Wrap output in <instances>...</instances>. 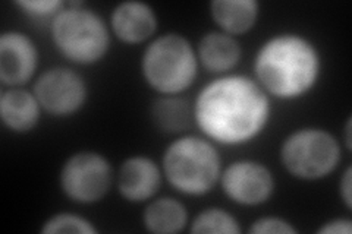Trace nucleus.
<instances>
[{
  "mask_svg": "<svg viewBox=\"0 0 352 234\" xmlns=\"http://www.w3.org/2000/svg\"><path fill=\"white\" fill-rule=\"evenodd\" d=\"M159 25L154 9L137 0L119 3L110 14V28L125 44H141L150 40Z\"/></svg>",
  "mask_w": 352,
  "mask_h": 234,
  "instance_id": "nucleus-12",
  "label": "nucleus"
},
{
  "mask_svg": "<svg viewBox=\"0 0 352 234\" xmlns=\"http://www.w3.org/2000/svg\"><path fill=\"white\" fill-rule=\"evenodd\" d=\"M15 5L30 16L53 19L66 6L62 0H18Z\"/></svg>",
  "mask_w": 352,
  "mask_h": 234,
  "instance_id": "nucleus-20",
  "label": "nucleus"
},
{
  "mask_svg": "<svg viewBox=\"0 0 352 234\" xmlns=\"http://www.w3.org/2000/svg\"><path fill=\"white\" fill-rule=\"evenodd\" d=\"M339 194L345 208L349 211L352 208V169L351 167H346L342 174V179L339 182Z\"/></svg>",
  "mask_w": 352,
  "mask_h": 234,
  "instance_id": "nucleus-23",
  "label": "nucleus"
},
{
  "mask_svg": "<svg viewBox=\"0 0 352 234\" xmlns=\"http://www.w3.org/2000/svg\"><path fill=\"white\" fill-rule=\"evenodd\" d=\"M50 37L62 58L84 66L100 62L110 47L106 21L80 2L66 5L50 21Z\"/></svg>",
  "mask_w": 352,
  "mask_h": 234,
  "instance_id": "nucleus-4",
  "label": "nucleus"
},
{
  "mask_svg": "<svg viewBox=\"0 0 352 234\" xmlns=\"http://www.w3.org/2000/svg\"><path fill=\"white\" fill-rule=\"evenodd\" d=\"M32 93L47 115L69 117L85 106L88 86L78 72L63 66H53L38 75Z\"/></svg>",
  "mask_w": 352,
  "mask_h": 234,
  "instance_id": "nucleus-8",
  "label": "nucleus"
},
{
  "mask_svg": "<svg viewBox=\"0 0 352 234\" xmlns=\"http://www.w3.org/2000/svg\"><path fill=\"white\" fill-rule=\"evenodd\" d=\"M113 183L110 161L96 151L72 154L62 164L59 186L62 194L75 204L91 205L102 200Z\"/></svg>",
  "mask_w": 352,
  "mask_h": 234,
  "instance_id": "nucleus-7",
  "label": "nucleus"
},
{
  "mask_svg": "<svg viewBox=\"0 0 352 234\" xmlns=\"http://www.w3.org/2000/svg\"><path fill=\"white\" fill-rule=\"evenodd\" d=\"M198 65L191 41L178 32H166L150 41L142 53L141 73L151 90L178 95L194 84Z\"/></svg>",
  "mask_w": 352,
  "mask_h": 234,
  "instance_id": "nucleus-5",
  "label": "nucleus"
},
{
  "mask_svg": "<svg viewBox=\"0 0 352 234\" xmlns=\"http://www.w3.org/2000/svg\"><path fill=\"white\" fill-rule=\"evenodd\" d=\"M248 231L251 234H296L298 229L282 217L264 215L252 221Z\"/></svg>",
  "mask_w": 352,
  "mask_h": 234,
  "instance_id": "nucleus-21",
  "label": "nucleus"
},
{
  "mask_svg": "<svg viewBox=\"0 0 352 234\" xmlns=\"http://www.w3.org/2000/svg\"><path fill=\"white\" fill-rule=\"evenodd\" d=\"M43 234H96L97 227L90 220L72 213H59L43 222Z\"/></svg>",
  "mask_w": 352,
  "mask_h": 234,
  "instance_id": "nucleus-19",
  "label": "nucleus"
},
{
  "mask_svg": "<svg viewBox=\"0 0 352 234\" xmlns=\"http://www.w3.org/2000/svg\"><path fill=\"white\" fill-rule=\"evenodd\" d=\"M198 63L212 73L225 75L239 63L242 49L236 37L223 31H208L198 41L195 49Z\"/></svg>",
  "mask_w": 352,
  "mask_h": 234,
  "instance_id": "nucleus-14",
  "label": "nucleus"
},
{
  "mask_svg": "<svg viewBox=\"0 0 352 234\" xmlns=\"http://www.w3.org/2000/svg\"><path fill=\"white\" fill-rule=\"evenodd\" d=\"M210 15L219 31L236 37L254 28L260 15V5L256 0H213Z\"/></svg>",
  "mask_w": 352,
  "mask_h": 234,
  "instance_id": "nucleus-15",
  "label": "nucleus"
},
{
  "mask_svg": "<svg viewBox=\"0 0 352 234\" xmlns=\"http://www.w3.org/2000/svg\"><path fill=\"white\" fill-rule=\"evenodd\" d=\"M320 234H351L352 233V220L345 217H338L332 218L326 222L323 226L317 230Z\"/></svg>",
  "mask_w": 352,
  "mask_h": 234,
  "instance_id": "nucleus-22",
  "label": "nucleus"
},
{
  "mask_svg": "<svg viewBox=\"0 0 352 234\" xmlns=\"http://www.w3.org/2000/svg\"><path fill=\"white\" fill-rule=\"evenodd\" d=\"M272 115L270 97L254 78L225 73L206 84L192 104V119L213 143L236 147L260 137Z\"/></svg>",
  "mask_w": 352,
  "mask_h": 234,
  "instance_id": "nucleus-1",
  "label": "nucleus"
},
{
  "mask_svg": "<svg viewBox=\"0 0 352 234\" xmlns=\"http://www.w3.org/2000/svg\"><path fill=\"white\" fill-rule=\"evenodd\" d=\"M150 117L153 125L163 133H182L194 120L192 106L179 95H162L151 103Z\"/></svg>",
  "mask_w": 352,
  "mask_h": 234,
  "instance_id": "nucleus-17",
  "label": "nucleus"
},
{
  "mask_svg": "<svg viewBox=\"0 0 352 234\" xmlns=\"http://www.w3.org/2000/svg\"><path fill=\"white\" fill-rule=\"evenodd\" d=\"M38 49L25 32L10 30L0 36V81L8 88L22 86L34 78Z\"/></svg>",
  "mask_w": 352,
  "mask_h": 234,
  "instance_id": "nucleus-10",
  "label": "nucleus"
},
{
  "mask_svg": "<svg viewBox=\"0 0 352 234\" xmlns=\"http://www.w3.org/2000/svg\"><path fill=\"white\" fill-rule=\"evenodd\" d=\"M190 231L194 234H239L242 229L235 215L223 208L210 207L192 220Z\"/></svg>",
  "mask_w": 352,
  "mask_h": 234,
  "instance_id": "nucleus-18",
  "label": "nucleus"
},
{
  "mask_svg": "<svg viewBox=\"0 0 352 234\" xmlns=\"http://www.w3.org/2000/svg\"><path fill=\"white\" fill-rule=\"evenodd\" d=\"M252 69L269 97L292 102L307 95L320 80L322 54L308 37L280 32L261 44Z\"/></svg>",
  "mask_w": 352,
  "mask_h": 234,
  "instance_id": "nucleus-2",
  "label": "nucleus"
},
{
  "mask_svg": "<svg viewBox=\"0 0 352 234\" xmlns=\"http://www.w3.org/2000/svg\"><path fill=\"white\" fill-rule=\"evenodd\" d=\"M280 163L295 179L322 180L340 163L338 139L322 128H301L286 137L280 145Z\"/></svg>",
  "mask_w": 352,
  "mask_h": 234,
  "instance_id": "nucleus-6",
  "label": "nucleus"
},
{
  "mask_svg": "<svg viewBox=\"0 0 352 234\" xmlns=\"http://www.w3.org/2000/svg\"><path fill=\"white\" fill-rule=\"evenodd\" d=\"M142 224L147 231L154 234L181 233L188 224V209L175 198H156L144 208Z\"/></svg>",
  "mask_w": 352,
  "mask_h": 234,
  "instance_id": "nucleus-16",
  "label": "nucleus"
},
{
  "mask_svg": "<svg viewBox=\"0 0 352 234\" xmlns=\"http://www.w3.org/2000/svg\"><path fill=\"white\" fill-rule=\"evenodd\" d=\"M351 126H352V121H351V117L346 120V125H345V148L348 150V151H351V148H352V137H351V132H352V129H351Z\"/></svg>",
  "mask_w": 352,
  "mask_h": 234,
  "instance_id": "nucleus-24",
  "label": "nucleus"
},
{
  "mask_svg": "<svg viewBox=\"0 0 352 234\" xmlns=\"http://www.w3.org/2000/svg\"><path fill=\"white\" fill-rule=\"evenodd\" d=\"M163 172L157 163L146 155L126 159L118 172L119 195L131 204L148 202L162 186Z\"/></svg>",
  "mask_w": 352,
  "mask_h": 234,
  "instance_id": "nucleus-11",
  "label": "nucleus"
},
{
  "mask_svg": "<svg viewBox=\"0 0 352 234\" xmlns=\"http://www.w3.org/2000/svg\"><path fill=\"white\" fill-rule=\"evenodd\" d=\"M41 106L34 93L14 86L0 95V117L10 132L27 133L37 128L41 117Z\"/></svg>",
  "mask_w": 352,
  "mask_h": 234,
  "instance_id": "nucleus-13",
  "label": "nucleus"
},
{
  "mask_svg": "<svg viewBox=\"0 0 352 234\" xmlns=\"http://www.w3.org/2000/svg\"><path fill=\"white\" fill-rule=\"evenodd\" d=\"M222 191L232 202L258 207L272 198L276 182L267 165L256 160H236L220 174Z\"/></svg>",
  "mask_w": 352,
  "mask_h": 234,
  "instance_id": "nucleus-9",
  "label": "nucleus"
},
{
  "mask_svg": "<svg viewBox=\"0 0 352 234\" xmlns=\"http://www.w3.org/2000/svg\"><path fill=\"white\" fill-rule=\"evenodd\" d=\"M162 172L175 191L188 196H203L219 183L222 159L212 141L184 135L164 150Z\"/></svg>",
  "mask_w": 352,
  "mask_h": 234,
  "instance_id": "nucleus-3",
  "label": "nucleus"
}]
</instances>
